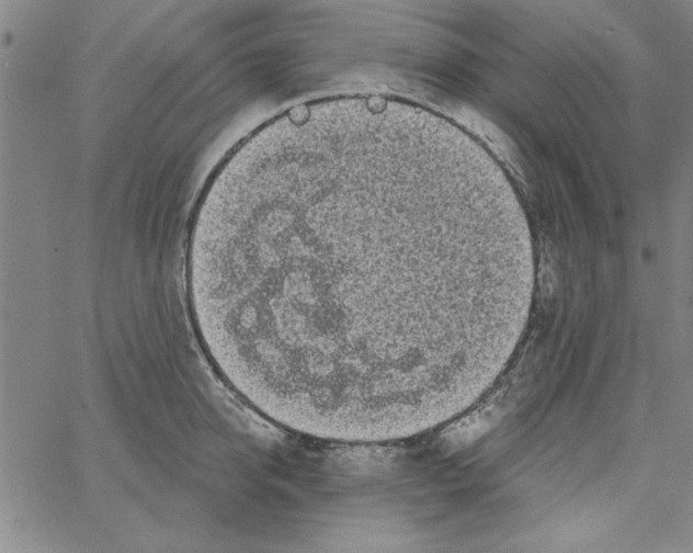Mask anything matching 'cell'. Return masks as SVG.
Masks as SVG:
<instances>
[{
  "label": "cell",
  "mask_w": 693,
  "mask_h": 553,
  "mask_svg": "<svg viewBox=\"0 0 693 553\" xmlns=\"http://www.w3.org/2000/svg\"><path fill=\"white\" fill-rule=\"evenodd\" d=\"M450 233L430 201L395 179L310 172L213 211L195 286L225 362L245 379L368 395L418 362L408 304Z\"/></svg>",
  "instance_id": "6da1fadb"
}]
</instances>
